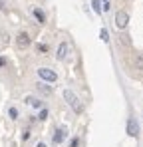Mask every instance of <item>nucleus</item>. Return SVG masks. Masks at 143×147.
<instances>
[{
  "label": "nucleus",
  "instance_id": "obj_15",
  "mask_svg": "<svg viewBox=\"0 0 143 147\" xmlns=\"http://www.w3.org/2000/svg\"><path fill=\"white\" fill-rule=\"evenodd\" d=\"M78 145H80V137H74L72 143H70V147H78Z\"/></svg>",
  "mask_w": 143,
  "mask_h": 147
},
{
  "label": "nucleus",
  "instance_id": "obj_16",
  "mask_svg": "<svg viewBox=\"0 0 143 147\" xmlns=\"http://www.w3.org/2000/svg\"><path fill=\"white\" fill-rule=\"evenodd\" d=\"M38 50H40V52H46L48 48H46V46H44V44H38Z\"/></svg>",
  "mask_w": 143,
  "mask_h": 147
},
{
  "label": "nucleus",
  "instance_id": "obj_9",
  "mask_svg": "<svg viewBox=\"0 0 143 147\" xmlns=\"http://www.w3.org/2000/svg\"><path fill=\"white\" fill-rule=\"evenodd\" d=\"M32 14L36 16V20H38L40 24H44V12H42V10H38V8H34V10H32Z\"/></svg>",
  "mask_w": 143,
  "mask_h": 147
},
{
  "label": "nucleus",
  "instance_id": "obj_14",
  "mask_svg": "<svg viewBox=\"0 0 143 147\" xmlns=\"http://www.w3.org/2000/svg\"><path fill=\"white\" fill-rule=\"evenodd\" d=\"M46 117H48V109H42V111H40V115H38V119H40V121H44Z\"/></svg>",
  "mask_w": 143,
  "mask_h": 147
},
{
  "label": "nucleus",
  "instance_id": "obj_20",
  "mask_svg": "<svg viewBox=\"0 0 143 147\" xmlns=\"http://www.w3.org/2000/svg\"><path fill=\"white\" fill-rule=\"evenodd\" d=\"M2 6H4V0H0V10H2Z\"/></svg>",
  "mask_w": 143,
  "mask_h": 147
},
{
  "label": "nucleus",
  "instance_id": "obj_17",
  "mask_svg": "<svg viewBox=\"0 0 143 147\" xmlns=\"http://www.w3.org/2000/svg\"><path fill=\"white\" fill-rule=\"evenodd\" d=\"M137 66H139V68L143 70V58H137Z\"/></svg>",
  "mask_w": 143,
  "mask_h": 147
},
{
  "label": "nucleus",
  "instance_id": "obj_18",
  "mask_svg": "<svg viewBox=\"0 0 143 147\" xmlns=\"http://www.w3.org/2000/svg\"><path fill=\"white\" fill-rule=\"evenodd\" d=\"M4 64H6V60H4V58H0V68H2Z\"/></svg>",
  "mask_w": 143,
  "mask_h": 147
},
{
  "label": "nucleus",
  "instance_id": "obj_19",
  "mask_svg": "<svg viewBox=\"0 0 143 147\" xmlns=\"http://www.w3.org/2000/svg\"><path fill=\"white\" fill-rule=\"evenodd\" d=\"M36 147H48V145H46V143H38Z\"/></svg>",
  "mask_w": 143,
  "mask_h": 147
},
{
  "label": "nucleus",
  "instance_id": "obj_1",
  "mask_svg": "<svg viewBox=\"0 0 143 147\" xmlns=\"http://www.w3.org/2000/svg\"><path fill=\"white\" fill-rule=\"evenodd\" d=\"M64 99L68 101V105L72 107V111H74V113H78V115H80V113L84 111V105H82L80 98H78L72 90H64Z\"/></svg>",
  "mask_w": 143,
  "mask_h": 147
},
{
  "label": "nucleus",
  "instance_id": "obj_7",
  "mask_svg": "<svg viewBox=\"0 0 143 147\" xmlns=\"http://www.w3.org/2000/svg\"><path fill=\"white\" fill-rule=\"evenodd\" d=\"M64 139H66V129H56V133H54V143L56 145H60V143H64Z\"/></svg>",
  "mask_w": 143,
  "mask_h": 147
},
{
  "label": "nucleus",
  "instance_id": "obj_8",
  "mask_svg": "<svg viewBox=\"0 0 143 147\" xmlns=\"http://www.w3.org/2000/svg\"><path fill=\"white\" fill-rule=\"evenodd\" d=\"M26 101H28L34 109H40V107H42V101H40L38 98H26Z\"/></svg>",
  "mask_w": 143,
  "mask_h": 147
},
{
  "label": "nucleus",
  "instance_id": "obj_12",
  "mask_svg": "<svg viewBox=\"0 0 143 147\" xmlns=\"http://www.w3.org/2000/svg\"><path fill=\"white\" fill-rule=\"evenodd\" d=\"M99 38H101L103 42H109V34H107V30H105V28H103V30L99 32Z\"/></svg>",
  "mask_w": 143,
  "mask_h": 147
},
{
  "label": "nucleus",
  "instance_id": "obj_2",
  "mask_svg": "<svg viewBox=\"0 0 143 147\" xmlns=\"http://www.w3.org/2000/svg\"><path fill=\"white\" fill-rule=\"evenodd\" d=\"M38 76L42 82H48V84H54L58 80V74L54 72L52 68H38Z\"/></svg>",
  "mask_w": 143,
  "mask_h": 147
},
{
  "label": "nucleus",
  "instance_id": "obj_3",
  "mask_svg": "<svg viewBox=\"0 0 143 147\" xmlns=\"http://www.w3.org/2000/svg\"><path fill=\"white\" fill-rule=\"evenodd\" d=\"M127 24H129V14L125 10H119L117 14H115V26H117L119 30H125Z\"/></svg>",
  "mask_w": 143,
  "mask_h": 147
},
{
  "label": "nucleus",
  "instance_id": "obj_13",
  "mask_svg": "<svg viewBox=\"0 0 143 147\" xmlns=\"http://www.w3.org/2000/svg\"><path fill=\"white\" fill-rule=\"evenodd\" d=\"M8 115H10L12 119H18V109H16V107H10V109H8Z\"/></svg>",
  "mask_w": 143,
  "mask_h": 147
},
{
  "label": "nucleus",
  "instance_id": "obj_5",
  "mask_svg": "<svg viewBox=\"0 0 143 147\" xmlns=\"http://www.w3.org/2000/svg\"><path fill=\"white\" fill-rule=\"evenodd\" d=\"M127 133L131 137H137L139 135V125H137V121L133 117H129V121H127Z\"/></svg>",
  "mask_w": 143,
  "mask_h": 147
},
{
  "label": "nucleus",
  "instance_id": "obj_6",
  "mask_svg": "<svg viewBox=\"0 0 143 147\" xmlns=\"http://www.w3.org/2000/svg\"><path fill=\"white\" fill-rule=\"evenodd\" d=\"M68 52H70V46H68L66 42H60V46H58V54H56V58H58V60H66V56H68Z\"/></svg>",
  "mask_w": 143,
  "mask_h": 147
},
{
  "label": "nucleus",
  "instance_id": "obj_4",
  "mask_svg": "<svg viewBox=\"0 0 143 147\" xmlns=\"http://www.w3.org/2000/svg\"><path fill=\"white\" fill-rule=\"evenodd\" d=\"M30 42H32V40H30V36H28L26 32H20V34L16 36V46H18L20 50L28 48V46H30Z\"/></svg>",
  "mask_w": 143,
  "mask_h": 147
},
{
  "label": "nucleus",
  "instance_id": "obj_10",
  "mask_svg": "<svg viewBox=\"0 0 143 147\" xmlns=\"http://www.w3.org/2000/svg\"><path fill=\"white\" fill-rule=\"evenodd\" d=\"M38 90L44 92V94H50V92H52V86H46L44 82H40V84H38Z\"/></svg>",
  "mask_w": 143,
  "mask_h": 147
},
{
  "label": "nucleus",
  "instance_id": "obj_11",
  "mask_svg": "<svg viewBox=\"0 0 143 147\" xmlns=\"http://www.w3.org/2000/svg\"><path fill=\"white\" fill-rule=\"evenodd\" d=\"M92 8H94V12L101 14V2L99 0H92Z\"/></svg>",
  "mask_w": 143,
  "mask_h": 147
}]
</instances>
